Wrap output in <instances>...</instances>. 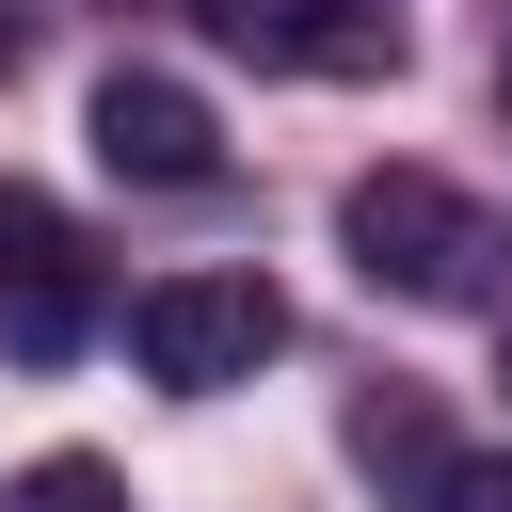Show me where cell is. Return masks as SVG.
Listing matches in <instances>:
<instances>
[{
  "instance_id": "obj_1",
  "label": "cell",
  "mask_w": 512,
  "mask_h": 512,
  "mask_svg": "<svg viewBox=\"0 0 512 512\" xmlns=\"http://www.w3.org/2000/svg\"><path fill=\"white\" fill-rule=\"evenodd\" d=\"M336 240H352V272H368L384 304H480V288H496V224H480V192H464V176H432V160L352 176Z\"/></svg>"
},
{
  "instance_id": "obj_2",
  "label": "cell",
  "mask_w": 512,
  "mask_h": 512,
  "mask_svg": "<svg viewBox=\"0 0 512 512\" xmlns=\"http://www.w3.org/2000/svg\"><path fill=\"white\" fill-rule=\"evenodd\" d=\"M128 352L208 400V384H256V368L288 352V304H272V272H160V288L128 304Z\"/></svg>"
},
{
  "instance_id": "obj_3",
  "label": "cell",
  "mask_w": 512,
  "mask_h": 512,
  "mask_svg": "<svg viewBox=\"0 0 512 512\" xmlns=\"http://www.w3.org/2000/svg\"><path fill=\"white\" fill-rule=\"evenodd\" d=\"M80 336H96V240H80L48 192L0 176V352H16V368H64Z\"/></svg>"
},
{
  "instance_id": "obj_4",
  "label": "cell",
  "mask_w": 512,
  "mask_h": 512,
  "mask_svg": "<svg viewBox=\"0 0 512 512\" xmlns=\"http://www.w3.org/2000/svg\"><path fill=\"white\" fill-rule=\"evenodd\" d=\"M208 48L288 64V80H384L400 64V0H192Z\"/></svg>"
},
{
  "instance_id": "obj_5",
  "label": "cell",
  "mask_w": 512,
  "mask_h": 512,
  "mask_svg": "<svg viewBox=\"0 0 512 512\" xmlns=\"http://www.w3.org/2000/svg\"><path fill=\"white\" fill-rule=\"evenodd\" d=\"M96 160H112V176H144V192H208V176H224V128H208V96H192V80L112 64V80H96Z\"/></svg>"
},
{
  "instance_id": "obj_6",
  "label": "cell",
  "mask_w": 512,
  "mask_h": 512,
  "mask_svg": "<svg viewBox=\"0 0 512 512\" xmlns=\"http://www.w3.org/2000/svg\"><path fill=\"white\" fill-rule=\"evenodd\" d=\"M352 464H368L400 512H448V480H464V448H448V416H432L416 384H368V400H352Z\"/></svg>"
},
{
  "instance_id": "obj_7",
  "label": "cell",
  "mask_w": 512,
  "mask_h": 512,
  "mask_svg": "<svg viewBox=\"0 0 512 512\" xmlns=\"http://www.w3.org/2000/svg\"><path fill=\"white\" fill-rule=\"evenodd\" d=\"M0 512H128V480H112L96 448H48V464H16V480H0Z\"/></svg>"
},
{
  "instance_id": "obj_8",
  "label": "cell",
  "mask_w": 512,
  "mask_h": 512,
  "mask_svg": "<svg viewBox=\"0 0 512 512\" xmlns=\"http://www.w3.org/2000/svg\"><path fill=\"white\" fill-rule=\"evenodd\" d=\"M448 512H512V448H464V480H448Z\"/></svg>"
},
{
  "instance_id": "obj_9",
  "label": "cell",
  "mask_w": 512,
  "mask_h": 512,
  "mask_svg": "<svg viewBox=\"0 0 512 512\" xmlns=\"http://www.w3.org/2000/svg\"><path fill=\"white\" fill-rule=\"evenodd\" d=\"M496 112H512V48H496Z\"/></svg>"
},
{
  "instance_id": "obj_10",
  "label": "cell",
  "mask_w": 512,
  "mask_h": 512,
  "mask_svg": "<svg viewBox=\"0 0 512 512\" xmlns=\"http://www.w3.org/2000/svg\"><path fill=\"white\" fill-rule=\"evenodd\" d=\"M0 64H16V32H0Z\"/></svg>"
}]
</instances>
